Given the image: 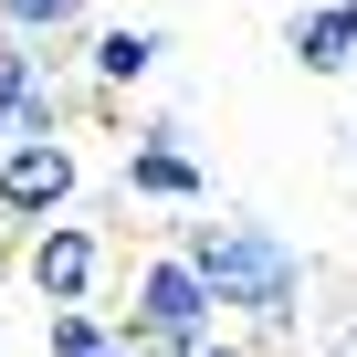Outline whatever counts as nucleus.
Returning <instances> with one entry per match:
<instances>
[{
  "mask_svg": "<svg viewBox=\"0 0 357 357\" xmlns=\"http://www.w3.org/2000/svg\"><path fill=\"white\" fill-rule=\"evenodd\" d=\"M211 200H190V221H168V242L190 252V273L211 284V305H221V326L242 315V326H263V336H284L294 315H305V284H315V263L273 231V221H252V211H221V221H200Z\"/></svg>",
  "mask_w": 357,
  "mask_h": 357,
  "instance_id": "1",
  "label": "nucleus"
},
{
  "mask_svg": "<svg viewBox=\"0 0 357 357\" xmlns=\"http://www.w3.org/2000/svg\"><path fill=\"white\" fill-rule=\"evenodd\" d=\"M211 326H221V305H211V284L190 273L178 242H158V252L126 263V315H116V336H126L137 357H168V347H190V336H211Z\"/></svg>",
  "mask_w": 357,
  "mask_h": 357,
  "instance_id": "2",
  "label": "nucleus"
},
{
  "mask_svg": "<svg viewBox=\"0 0 357 357\" xmlns=\"http://www.w3.org/2000/svg\"><path fill=\"white\" fill-rule=\"evenodd\" d=\"M74 190H84V158H74V137H22V147H0V231L74 211Z\"/></svg>",
  "mask_w": 357,
  "mask_h": 357,
  "instance_id": "3",
  "label": "nucleus"
},
{
  "mask_svg": "<svg viewBox=\"0 0 357 357\" xmlns=\"http://www.w3.org/2000/svg\"><path fill=\"white\" fill-rule=\"evenodd\" d=\"M22 284H32V305H74V294H95V284H105V242H95V221H74V211L22 221Z\"/></svg>",
  "mask_w": 357,
  "mask_h": 357,
  "instance_id": "4",
  "label": "nucleus"
},
{
  "mask_svg": "<svg viewBox=\"0 0 357 357\" xmlns=\"http://www.w3.org/2000/svg\"><path fill=\"white\" fill-rule=\"evenodd\" d=\"M126 200L190 211V200H211V168L190 158V137H137V147H126Z\"/></svg>",
  "mask_w": 357,
  "mask_h": 357,
  "instance_id": "5",
  "label": "nucleus"
},
{
  "mask_svg": "<svg viewBox=\"0 0 357 357\" xmlns=\"http://www.w3.org/2000/svg\"><path fill=\"white\" fill-rule=\"evenodd\" d=\"M158 53H168L158 22H105V32H84V84L95 95H126V84L158 74Z\"/></svg>",
  "mask_w": 357,
  "mask_h": 357,
  "instance_id": "6",
  "label": "nucleus"
},
{
  "mask_svg": "<svg viewBox=\"0 0 357 357\" xmlns=\"http://www.w3.org/2000/svg\"><path fill=\"white\" fill-rule=\"evenodd\" d=\"M284 53L305 74H347L357 63V22H347V0H305V11L284 22Z\"/></svg>",
  "mask_w": 357,
  "mask_h": 357,
  "instance_id": "7",
  "label": "nucleus"
},
{
  "mask_svg": "<svg viewBox=\"0 0 357 357\" xmlns=\"http://www.w3.org/2000/svg\"><path fill=\"white\" fill-rule=\"evenodd\" d=\"M116 336V315L95 305V294H74V305H43V357H84V347H105Z\"/></svg>",
  "mask_w": 357,
  "mask_h": 357,
  "instance_id": "8",
  "label": "nucleus"
},
{
  "mask_svg": "<svg viewBox=\"0 0 357 357\" xmlns=\"http://www.w3.org/2000/svg\"><path fill=\"white\" fill-rule=\"evenodd\" d=\"M0 32H22V43H63V32H84V0H0Z\"/></svg>",
  "mask_w": 357,
  "mask_h": 357,
  "instance_id": "9",
  "label": "nucleus"
},
{
  "mask_svg": "<svg viewBox=\"0 0 357 357\" xmlns=\"http://www.w3.org/2000/svg\"><path fill=\"white\" fill-rule=\"evenodd\" d=\"M168 357H263V347H242V336H221V326H211V336H190V347H168Z\"/></svg>",
  "mask_w": 357,
  "mask_h": 357,
  "instance_id": "10",
  "label": "nucleus"
},
{
  "mask_svg": "<svg viewBox=\"0 0 357 357\" xmlns=\"http://www.w3.org/2000/svg\"><path fill=\"white\" fill-rule=\"evenodd\" d=\"M326 357H357V315H347V326H326Z\"/></svg>",
  "mask_w": 357,
  "mask_h": 357,
  "instance_id": "11",
  "label": "nucleus"
},
{
  "mask_svg": "<svg viewBox=\"0 0 357 357\" xmlns=\"http://www.w3.org/2000/svg\"><path fill=\"white\" fill-rule=\"evenodd\" d=\"M84 357H137V347H126V336H105V347H84Z\"/></svg>",
  "mask_w": 357,
  "mask_h": 357,
  "instance_id": "12",
  "label": "nucleus"
},
{
  "mask_svg": "<svg viewBox=\"0 0 357 357\" xmlns=\"http://www.w3.org/2000/svg\"><path fill=\"white\" fill-rule=\"evenodd\" d=\"M0 284H11V252H0Z\"/></svg>",
  "mask_w": 357,
  "mask_h": 357,
  "instance_id": "13",
  "label": "nucleus"
},
{
  "mask_svg": "<svg viewBox=\"0 0 357 357\" xmlns=\"http://www.w3.org/2000/svg\"><path fill=\"white\" fill-rule=\"evenodd\" d=\"M347 22H357V0H347Z\"/></svg>",
  "mask_w": 357,
  "mask_h": 357,
  "instance_id": "14",
  "label": "nucleus"
},
{
  "mask_svg": "<svg viewBox=\"0 0 357 357\" xmlns=\"http://www.w3.org/2000/svg\"><path fill=\"white\" fill-rule=\"evenodd\" d=\"M0 357H11V347H0Z\"/></svg>",
  "mask_w": 357,
  "mask_h": 357,
  "instance_id": "15",
  "label": "nucleus"
}]
</instances>
